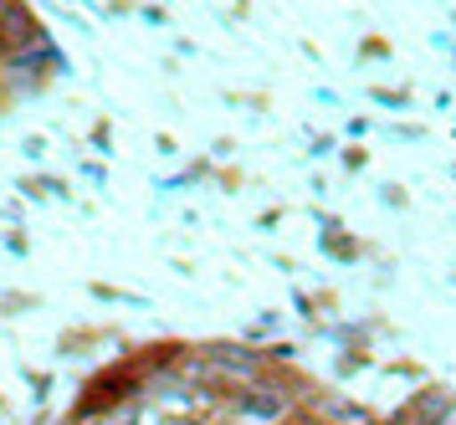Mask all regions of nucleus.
Here are the masks:
<instances>
[{"instance_id": "nucleus-1", "label": "nucleus", "mask_w": 456, "mask_h": 425, "mask_svg": "<svg viewBox=\"0 0 456 425\" xmlns=\"http://www.w3.org/2000/svg\"><path fill=\"white\" fill-rule=\"evenodd\" d=\"M241 415L247 421H277L282 415V395L277 389H247L241 395Z\"/></svg>"}]
</instances>
